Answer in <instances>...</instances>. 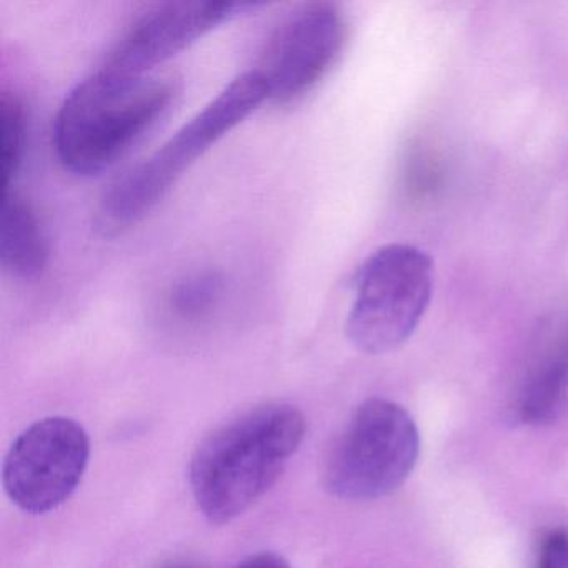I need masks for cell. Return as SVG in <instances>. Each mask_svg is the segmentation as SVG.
Masks as SVG:
<instances>
[{
	"instance_id": "15",
	"label": "cell",
	"mask_w": 568,
	"mask_h": 568,
	"mask_svg": "<svg viewBox=\"0 0 568 568\" xmlns=\"http://www.w3.org/2000/svg\"><path fill=\"white\" fill-rule=\"evenodd\" d=\"M165 568H191V567H187V565H171V567H165Z\"/></svg>"
},
{
	"instance_id": "12",
	"label": "cell",
	"mask_w": 568,
	"mask_h": 568,
	"mask_svg": "<svg viewBox=\"0 0 568 568\" xmlns=\"http://www.w3.org/2000/svg\"><path fill=\"white\" fill-rule=\"evenodd\" d=\"M222 292H224V278L219 272H194L172 285L168 305L172 314L178 317L194 321L211 314L217 307Z\"/></svg>"
},
{
	"instance_id": "14",
	"label": "cell",
	"mask_w": 568,
	"mask_h": 568,
	"mask_svg": "<svg viewBox=\"0 0 568 568\" xmlns=\"http://www.w3.org/2000/svg\"><path fill=\"white\" fill-rule=\"evenodd\" d=\"M234 568H291L288 561L275 554H258L245 558Z\"/></svg>"
},
{
	"instance_id": "3",
	"label": "cell",
	"mask_w": 568,
	"mask_h": 568,
	"mask_svg": "<svg viewBox=\"0 0 568 568\" xmlns=\"http://www.w3.org/2000/svg\"><path fill=\"white\" fill-rule=\"evenodd\" d=\"M265 102L268 89L255 69L235 78L159 151L109 185L95 209V229L115 237L135 227L199 158Z\"/></svg>"
},
{
	"instance_id": "5",
	"label": "cell",
	"mask_w": 568,
	"mask_h": 568,
	"mask_svg": "<svg viewBox=\"0 0 568 568\" xmlns=\"http://www.w3.org/2000/svg\"><path fill=\"white\" fill-rule=\"evenodd\" d=\"M420 435L395 402L371 398L348 422L325 465V487L345 500H375L402 487L417 465Z\"/></svg>"
},
{
	"instance_id": "6",
	"label": "cell",
	"mask_w": 568,
	"mask_h": 568,
	"mask_svg": "<svg viewBox=\"0 0 568 568\" xmlns=\"http://www.w3.org/2000/svg\"><path fill=\"white\" fill-rule=\"evenodd\" d=\"M91 455L88 432L72 418L49 417L26 428L4 462L9 498L28 514L61 507L84 477Z\"/></svg>"
},
{
	"instance_id": "9",
	"label": "cell",
	"mask_w": 568,
	"mask_h": 568,
	"mask_svg": "<svg viewBox=\"0 0 568 568\" xmlns=\"http://www.w3.org/2000/svg\"><path fill=\"white\" fill-rule=\"evenodd\" d=\"M568 407V324L540 348L518 392L515 415L525 425L551 424Z\"/></svg>"
},
{
	"instance_id": "1",
	"label": "cell",
	"mask_w": 568,
	"mask_h": 568,
	"mask_svg": "<svg viewBox=\"0 0 568 568\" xmlns=\"http://www.w3.org/2000/svg\"><path fill=\"white\" fill-rule=\"evenodd\" d=\"M304 435V415L274 404L205 438L191 462L192 494L202 514L219 525L244 514L274 485Z\"/></svg>"
},
{
	"instance_id": "8",
	"label": "cell",
	"mask_w": 568,
	"mask_h": 568,
	"mask_svg": "<svg viewBox=\"0 0 568 568\" xmlns=\"http://www.w3.org/2000/svg\"><path fill=\"white\" fill-rule=\"evenodd\" d=\"M257 8L252 2L202 0L155 6L128 29L102 69L122 78H148L219 26Z\"/></svg>"
},
{
	"instance_id": "10",
	"label": "cell",
	"mask_w": 568,
	"mask_h": 568,
	"mask_svg": "<svg viewBox=\"0 0 568 568\" xmlns=\"http://www.w3.org/2000/svg\"><path fill=\"white\" fill-rule=\"evenodd\" d=\"M49 241L34 209L16 191H4L0 209V264L12 277L34 281L48 267Z\"/></svg>"
},
{
	"instance_id": "13",
	"label": "cell",
	"mask_w": 568,
	"mask_h": 568,
	"mask_svg": "<svg viewBox=\"0 0 568 568\" xmlns=\"http://www.w3.org/2000/svg\"><path fill=\"white\" fill-rule=\"evenodd\" d=\"M538 568H568V531H550L541 544Z\"/></svg>"
},
{
	"instance_id": "4",
	"label": "cell",
	"mask_w": 568,
	"mask_h": 568,
	"mask_svg": "<svg viewBox=\"0 0 568 568\" xmlns=\"http://www.w3.org/2000/svg\"><path fill=\"white\" fill-rule=\"evenodd\" d=\"M434 291V262L420 248L388 244L358 268L345 334L358 351L384 355L414 334Z\"/></svg>"
},
{
	"instance_id": "7",
	"label": "cell",
	"mask_w": 568,
	"mask_h": 568,
	"mask_svg": "<svg viewBox=\"0 0 568 568\" xmlns=\"http://www.w3.org/2000/svg\"><path fill=\"white\" fill-rule=\"evenodd\" d=\"M347 26L337 6L311 2L282 19L255 71L268 89V101L291 104L304 98L334 68L344 51Z\"/></svg>"
},
{
	"instance_id": "11",
	"label": "cell",
	"mask_w": 568,
	"mask_h": 568,
	"mask_svg": "<svg viewBox=\"0 0 568 568\" xmlns=\"http://www.w3.org/2000/svg\"><path fill=\"white\" fill-rule=\"evenodd\" d=\"M0 148H2V185L12 189L24 162L28 142V112L24 102L16 92H2L0 98Z\"/></svg>"
},
{
	"instance_id": "2",
	"label": "cell",
	"mask_w": 568,
	"mask_h": 568,
	"mask_svg": "<svg viewBox=\"0 0 568 568\" xmlns=\"http://www.w3.org/2000/svg\"><path fill=\"white\" fill-rule=\"evenodd\" d=\"M174 95L169 79L122 78L105 69L89 75L55 115L59 162L81 178L108 171L162 118Z\"/></svg>"
}]
</instances>
